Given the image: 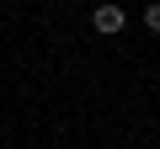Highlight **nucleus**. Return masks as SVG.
<instances>
[{
  "mask_svg": "<svg viewBox=\"0 0 160 149\" xmlns=\"http://www.w3.org/2000/svg\"><path fill=\"white\" fill-rule=\"evenodd\" d=\"M144 27H149V32H160V0H149V6H144Z\"/></svg>",
  "mask_w": 160,
  "mask_h": 149,
  "instance_id": "obj_2",
  "label": "nucleus"
},
{
  "mask_svg": "<svg viewBox=\"0 0 160 149\" xmlns=\"http://www.w3.org/2000/svg\"><path fill=\"white\" fill-rule=\"evenodd\" d=\"M91 27H96L102 37H118V32L128 27V11H123V6H112V0H107V6H96V16H91Z\"/></svg>",
  "mask_w": 160,
  "mask_h": 149,
  "instance_id": "obj_1",
  "label": "nucleus"
}]
</instances>
